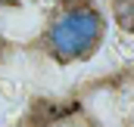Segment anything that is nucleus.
<instances>
[{"label": "nucleus", "instance_id": "obj_2", "mask_svg": "<svg viewBox=\"0 0 134 127\" xmlns=\"http://www.w3.org/2000/svg\"><path fill=\"white\" fill-rule=\"evenodd\" d=\"M115 22L134 34V0H115Z\"/></svg>", "mask_w": 134, "mask_h": 127}, {"label": "nucleus", "instance_id": "obj_3", "mask_svg": "<svg viewBox=\"0 0 134 127\" xmlns=\"http://www.w3.org/2000/svg\"><path fill=\"white\" fill-rule=\"evenodd\" d=\"M69 3H75V0H69Z\"/></svg>", "mask_w": 134, "mask_h": 127}, {"label": "nucleus", "instance_id": "obj_1", "mask_svg": "<svg viewBox=\"0 0 134 127\" xmlns=\"http://www.w3.org/2000/svg\"><path fill=\"white\" fill-rule=\"evenodd\" d=\"M103 37V19L94 9H75L50 25V50L59 62L84 59L97 50Z\"/></svg>", "mask_w": 134, "mask_h": 127}]
</instances>
